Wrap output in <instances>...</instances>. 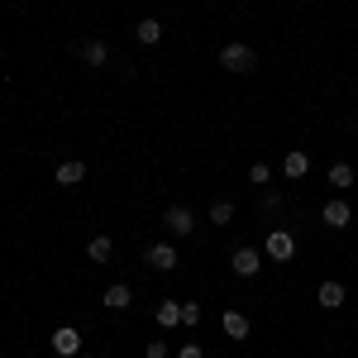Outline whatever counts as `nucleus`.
<instances>
[{
  "label": "nucleus",
  "mask_w": 358,
  "mask_h": 358,
  "mask_svg": "<svg viewBox=\"0 0 358 358\" xmlns=\"http://www.w3.org/2000/svg\"><path fill=\"white\" fill-rule=\"evenodd\" d=\"M263 258H273V263H292V258H296V239H292V229H268V239H263Z\"/></svg>",
  "instance_id": "1"
},
{
  "label": "nucleus",
  "mask_w": 358,
  "mask_h": 358,
  "mask_svg": "<svg viewBox=\"0 0 358 358\" xmlns=\"http://www.w3.org/2000/svg\"><path fill=\"white\" fill-rule=\"evenodd\" d=\"M220 67L224 72H253V67H258V53H253L248 43H224L220 48Z\"/></svg>",
  "instance_id": "2"
},
{
  "label": "nucleus",
  "mask_w": 358,
  "mask_h": 358,
  "mask_svg": "<svg viewBox=\"0 0 358 358\" xmlns=\"http://www.w3.org/2000/svg\"><path fill=\"white\" fill-rule=\"evenodd\" d=\"M229 268H234V273L239 277H258V268H263V253H258V248H234V253H229Z\"/></svg>",
  "instance_id": "3"
},
{
  "label": "nucleus",
  "mask_w": 358,
  "mask_h": 358,
  "mask_svg": "<svg viewBox=\"0 0 358 358\" xmlns=\"http://www.w3.org/2000/svg\"><path fill=\"white\" fill-rule=\"evenodd\" d=\"M53 354L57 358H77V354H82V330H72V325L53 330Z\"/></svg>",
  "instance_id": "4"
},
{
  "label": "nucleus",
  "mask_w": 358,
  "mask_h": 358,
  "mask_svg": "<svg viewBox=\"0 0 358 358\" xmlns=\"http://www.w3.org/2000/svg\"><path fill=\"white\" fill-rule=\"evenodd\" d=\"M163 224H167V229H172V234H177V239H187V234H192V229H196V215H192V210H187V206H167Z\"/></svg>",
  "instance_id": "5"
},
{
  "label": "nucleus",
  "mask_w": 358,
  "mask_h": 358,
  "mask_svg": "<svg viewBox=\"0 0 358 358\" xmlns=\"http://www.w3.org/2000/svg\"><path fill=\"white\" fill-rule=\"evenodd\" d=\"M143 258H148V268H153V273H172V268H177V248L167 244H148V253H143Z\"/></svg>",
  "instance_id": "6"
},
{
  "label": "nucleus",
  "mask_w": 358,
  "mask_h": 358,
  "mask_svg": "<svg viewBox=\"0 0 358 358\" xmlns=\"http://www.w3.org/2000/svg\"><path fill=\"white\" fill-rule=\"evenodd\" d=\"M320 220L330 224V229H344V224L354 220V210H349V201H339V196H334V201H325V210H320Z\"/></svg>",
  "instance_id": "7"
},
{
  "label": "nucleus",
  "mask_w": 358,
  "mask_h": 358,
  "mask_svg": "<svg viewBox=\"0 0 358 358\" xmlns=\"http://www.w3.org/2000/svg\"><path fill=\"white\" fill-rule=\"evenodd\" d=\"M306 172H310V158H306L301 148H292V153L282 158V177H292V182H301Z\"/></svg>",
  "instance_id": "8"
},
{
  "label": "nucleus",
  "mask_w": 358,
  "mask_h": 358,
  "mask_svg": "<svg viewBox=\"0 0 358 358\" xmlns=\"http://www.w3.org/2000/svg\"><path fill=\"white\" fill-rule=\"evenodd\" d=\"M101 301L110 306V310H129V306H134V292H129V282H115V287H106Z\"/></svg>",
  "instance_id": "9"
},
{
  "label": "nucleus",
  "mask_w": 358,
  "mask_h": 358,
  "mask_svg": "<svg viewBox=\"0 0 358 358\" xmlns=\"http://www.w3.org/2000/svg\"><path fill=\"white\" fill-rule=\"evenodd\" d=\"M153 320H158L163 330H177V325H182V301H172V296H167V301L153 310Z\"/></svg>",
  "instance_id": "10"
},
{
  "label": "nucleus",
  "mask_w": 358,
  "mask_h": 358,
  "mask_svg": "<svg viewBox=\"0 0 358 358\" xmlns=\"http://www.w3.org/2000/svg\"><path fill=\"white\" fill-rule=\"evenodd\" d=\"M344 296H349V292H344V282H320V306H325V310H339Z\"/></svg>",
  "instance_id": "11"
},
{
  "label": "nucleus",
  "mask_w": 358,
  "mask_h": 358,
  "mask_svg": "<svg viewBox=\"0 0 358 358\" xmlns=\"http://www.w3.org/2000/svg\"><path fill=\"white\" fill-rule=\"evenodd\" d=\"M220 325H224V334H229V339H248V315H239V310H224Z\"/></svg>",
  "instance_id": "12"
},
{
  "label": "nucleus",
  "mask_w": 358,
  "mask_h": 358,
  "mask_svg": "<svg viewBox=\"0 0 358 358\" xmlns=\"http://www.w3.org/2000/svg\"><path fill=\"white\" fill-rule=\"evenodd\" d=\"M110 253H115L110 234H96V239L86 244V258H91V263H110Z\"/></svg>",
  "instance_id": "13"
},
{
  "label": "nucleus",
  "mask_w": 358,
  "mask_h": 358,
  "mask_svg": "<svg viewBox=\"0 0 358 358\" xmlns=\"http://www.w3.org/2000/svg\"><path fill=\"white\" fill-rule=\"evenodd\" d=\"M354 182H358V172H354L349 163H334V167H330V187H334V192H349Z\"/></svg>",
  "instance_id": "14"
},
{
  "label": "nucleus",
  "mask_w": 358,
  "mask_h": 358,
  "mask_svg": "<svg viewBox=\"0 0 358 358\" xmlns=\"http://www.w3.org/2000/svg\"><path fill=\"white\" fill-rule=\"evenodd\" d=\"M82 177H86V163H62V167L53 172V182H57V187H77Z\"/></svg>",
  "instance_id": "15"
},
{
  "label": "nucleus",
  "mask_w": 358,
  "mask_h": 358,
  "mask_svg": "<svg viewBox=\"0 0 358 358\" xmlns=\"http://www.w3.org/2000/svg\"><path fill=\"white\" fill-rule=\"evenodd\" d=\"M82 57H86V67H106V62H110V48H106L101 38H91L82 48Z\"/></svg>",
  "instance_id": "16"
},
{
  "label": "nucleus",
  "mask_w": 358,
  "mask_h": 358,
  "mask_svg": "<svg viewBox=\"0 0 358 358\" xmlns=\"http://www.w3.org/2000/svg\"><path fill=\"white\" fill-rule=\"evenodd\" d=\"M134 34H138V43H158L163 38V20H138Z\"/></svg>",
  "instance_id": "17"
},
{
  "label": "nucleus",
  "mask_w": 358,
  "mask_h": 358,
  "mask_svg": "<svg viewBox=\"0 0 358 358\" xmlns=\"http://www.w3.org/2000/svg\"><path fill=\"white\" fill-rule=\"evenodd\" d=\"M234 220V201H215L210 206V224H229Z\"/></svg>",
  "instance_id": "18"
},
{
  "label": "nucleus",
  "mask_w": 358,
  "mask_h": 358,
  "mask_svg": "<svg viewBox=\"0 0 358 358\" xmlns=\"http://www.w3.org/2000/svg\"><path fill=\"white\" fill-rule=\"evenodd\" d=\"M248 182H253V187H268V182H273V167H268V163H253V167H248Z\"/></svg>",
  "instance_id": "19"
},
{
  "label": "nucleus",
  "mask_w": 358,
  "mask_h": 358,
  "mask_svg": "<svg viewBox=\"0 0 358 358\" xmlns=\"http://www.w3.org/2000/svg\"><path fill=\"white\" fill-rule=\"evenodd\" d=\"M182 325H187V330L201 325V306H196V301H182Z\"/></svg>",
  "instance_id": "20"
},
{
  "label": "nucleus",
  "mask_w": 358,
  "mask_h": 358,
  "mask_svg": "<svg viewBox=\"0 0 358 358\" xmlns=\"http://www.w3.org/2000/svg\"><path fill=\"white\" fill-rule=\"evenodd\" d=\"M143 358H167V339H148V349H143Z\"/></svg>",
  "instance_id": "21"
},
{
  "label": "nucleus",
  "mask_w": 358,
  "mask_h": 358,
  "mask_svg": "<svg viewBox=\"0 0 358 358\" xmlns=\"http://www.w3.org/2000/svg\"><path fill=\"white\" fill-rule=\"evenodd\" d=\"M177 358H206V349H201V344H182V349H177Z\"/></svg>",
  "instance_id": "22"
},
{
  "label": "nucleus",
  "mask_w": 358,
  "mask_h": 358,
  "mask_svg": "<svg viewBox=\"0 0 358 358\" xmlns=\"http://www.w3.org/2000/svg\"><path fill=\"white\" fill-rule=\"evenodd\" d=\"M77 358H96V354H77Z\"/></svg>",
  "instance_id": "23"
}]
</instances>
